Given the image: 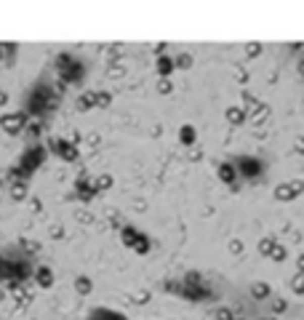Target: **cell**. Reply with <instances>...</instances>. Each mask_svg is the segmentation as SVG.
<instances>
[{
	"instance_id": "obj_1",
	"label": "cell",
	"mask_w": 304,
	"mask_h": 320,
	"mask_svg": "<svg viewBox=\"0 0 304 320\" xmlns=\"http://www.w3.org/2000/svg\"><path fill=\"white\" fill-rule=\"evenodd\" d=\"M48 99H51V91L45 86L32 88L30 99H27V112H32V115H43V112H48Z\"/></svg>"
},
{
	"instance_id": "obj_2",
	"label": "cell",
	"mask_w": 304,
	"mask_h": 320,
	"mask_svg": "<svg viewBox=\"0 0 304 320\" xmlns=\"http://www.w3.org/2000/svg\"><path fill=\"white\" fill-rule=\"evenodd\" d=\"M27 128V112H3L0 115V131H6V134H22Z\"/></svg>"
},
{
	"instance_id": "obj_3",
	"label": "cell",
	"mask_w": 304,
	"mask_h": 320,
	"mask_svg": "<svg viewBox=\"0 0 304 320\" xmlns=\"http://www.w3.org/2000/svg\"><path fill=\"white\" fill-rule=\"evenodd\" d=\"M48 147L54 149L56 155H59L62 160H67V163H75V160L80 157V147H75L70 139H59V136H54L51 142H48Z\"/></svg>"
},
{
	"instance_id": "obj_4",
	"label": "cell",
	"mask_w": 304,
	"mask_h": 320,
	"mask_svg": "<svg viewBox=\"0 0 304 320\" xmlns=\"http://www.w3.org/2000/svg\"><path fill=\"white\" fill-rule=\"evenodd\" d=\"M43 160H45V147L43 144H32V147L24 149V155H22V160H19V166H24L27 171H37V168L43 166Z\"/></svg>"
},
{
	"instance_id": "obj_5",
	"label": "cell",
	"mask_w": 304,
	"mask_h": 320,
	"mask_svg": "<svg viewBox=\"0 0 304 320\" xmlns=\"http://www.w3.org/2000/svg\"><path fill=\"white\" fill-rule=\"evenodd\" d=\"M235 166H237V171H240V176L245 179H256L262 174V160H256V157H248V155H243V157H237L235 160Z\"/></svg>"
},
{
	"instance_id": "obj_6",
	"label": "cell",
	"mask_w": 304,
	"mask_h": 320,
	"mask_svg": "<svg viewBox=\"0 0 304 320\" xmlns=\"http://www.w3.org/2000/svg\"><path fill=\"white\" fill-rule=\"evenodd\" d=\"M184 299H189V302H211L214 291L208 286H184Z\"/></svg>"
},
{
	"instance_id": "obj_7",
	"label": "cell",
	"mask_w": 304,
	"mask_h": 320,
	"mask_svg": "<svg viewBox=\"0 0 304 320\" xmlns=\"http://www.w3.org/2000/svg\"><path fill=\"white\" fill-rule=\"evenodd\" d=\"M216 174H219V179H222L224 184H230V187H235L237 176H240V171H237V166H235V163H230V160H224V163H219V166H216Z\"/></svg>"
},
{
	"instance_id": "obj_8",
	"label": "cell",
	"mask_w": 304,
	"mask_h": 320,
	"mask_svg": "<svg viewBox=\"0 0 304 320\" xmlns=\"http://www.w3.org/2000/svg\"><path fill=\"white\" fill-rule=\"evenodd\" d=\"M8 294H11V299H16V302H22V307L32 302V294L19 283V280H8Z\"/></svg>"
},
{
	"instance_id": "obj_9",
	"label": "cell",
	"mask_w": 304,
	"mask_h": 320,
	"mask_svg": "<svg viewBox=\"0 0 304 320\" xmlns=\"http://www.w3.org/2000/svg\"><path fill=\"white\" fill-rule=\"evenodd\" d=\"M75 192H78V197L83 203H88L99 195L96 190H93V182H85V179H78V182H75Z\"/></svg>"
},
{
	"instance_id": "obj_10",
	"label": "cell",
	"mask_w": 304,
	"mask_h": 320,
	"mask_svg": "<svg viewBox=\"0 0 304 320\" xmlns=\"http://www.w3.org/2000/svg\"><path fill=\"white\" fill-rule=\"evenodd\" d=\"M83 75H85V67H83L80 62H75L70 70L59 72V78H62V83H80V80H83Z\"/></svg>"
},
{
	"instance_id": "obj_11",
	"label": "cell",
	"mask_w": 304,
	"mask_h": 320,
	"mask_svg": "<svg viewBox=\"0 0 304 320\" xmlns=\"http://www.w3.org/2000/svg\"><path fill=\"white\" fill-rule=\"evenodd\" d=\"M301 192V182H291V184H280L278 190H275V197L278 200H291V197H296Z\"/></svg>"
},
{
	"instance_id": "obj_12",
	"label": "cell",
	"mask_w": 304,
	"mask_h": 320,
	"mask_svg": "<svg viewBox=\"0 0 304 320\" xmlns=\"http://www.w3.org/2000/svg\"><path fill=\"white\" fill-rule=\"evenodd\" d=\"M224 118H227V123H230V126H243L245 118H248V112H245V107H227Z\"/></svg>"
},
{
	"instance_id": "obj_13",
	"label": "cell",
	"mask_w": 304,
	"mask_h": 320,
	"mask_svg": "<svg viewBox=\"0 0 304 320\" xmlns=\"http://www.w3.org/2000/svg\"><path fill=\"white\" fill-rule=\"evenodd\" d=\"M155 70H158V75L160 78H168L171 72L176 70V62H174V56H160V59H155Z\"/></svg>"
},
{
	"instance_id": "obj_14",
	"label": "cell",
	"mask_w": 304,
	"mask_h": 320,
	"mask_svg": "<svg viewBox=\"0 0 304 320\" xmlns=\"http://www.w3.org/2000/svg\"><path fill=\"white\" fill-rule=\"evenodd\" d=\"M32 280H35L40 288H51V286H54V270H51V267H37Z\"/></svg>"
},
{
	"instance_id": "obj_15",
	"label": "cell",
	"mask_w": 304,
	"mask_h": 320,
	"mask_svg": "<svg viewBox=\"0 0 304 320\" xmlns=\"http://www.w3.org/2000/svg\"><path fill=\"white\" fill-rule=\"evenodd\" d=\"M179 142H182L187 149H189V147H195V142H197V131H195V126L184 123L182 128H179Z\"/></svg>"
},
{
	"instance_id": "obj_16",
	"label": "cell",
	"mask_w": 304,
	"mask_h": 320,
	"mask_svg": "<svg viewBox=\"0 0 304 320\" xmlns=\"http://www.w3.org/2000/svg\"><path fill=\"white\" fill-rule=\"evenodd\" d=\"M75 104H78V110H80V112L93 110V107H96V91H83L80 96L75 99Z\"/></svg>"
},
{
	"instance_id": "obj_17",
	"label": "cell",
	"mask_w": 304,
	"mask_h": 320,
	"mask_svg": "<svg viewBox=\"0 0 304 320\" xmlns=\"http://www.w3.org/2000/svg\"><path fill=\"white\" fill-rule=\"evenodd\" d=\"M139 230L136 227H131V224H123L120 227V240H123V246H128V248H134V243L139 240Z\"/></svg>"
},
{
	"instance_id": "obj_18",
	"label": "cell",
	"mask_w": 304,
	"mask_h": 320,
	"mask_svg": "<svg viewBox=\"0 0 304 320\" xmlns=\"http://www.w3.org/2000/svg\"><path fill=\"white\" fill-rule=\"evenodd\" d=\"M112 184H115V179H112V174H107V171H102L96 179H93V190L96 192H110Z\"/></svg>"
},
{
	"instance_id": "obj_19",
	"label": "cell",
	"mask_w": 304,
	"mask_h": 320,
	"mask_svg": "<svg viewBox=\"0 0 304 320\" xmlns=\"http://www.w3.org/2000/svg\"><path fill=\"white\" fill-rule=\"evenodd\" d=\"M24 134H27V139H30V142H37V139H40V134H43V120L37 118V120H32V123H27Z\"/></svg>"
},
{
	"instance_id": "obj_20",
	"label": "cell",
	"mask_w": 304,
	"mask_h": 320,
	"mask_svg": "<svg viewBox=\"0 0 304 320\" xmlns=\"http://www.w3.org/2000/svg\"><path fill=\"white\" fill-rule=\"evenodd\" d=\"M75 291H78L80 296H88L91 291H93V283H91V278H85V275H78V278H75Z\"/></svg>"
},
{
	"instance_id": "obj_21",
	"label": "cell",
	"mask_w": 304,
	"mask_h": 320,
	"mask_svg": "<svg viewBox=\"0 0 304 320\" xmlns=\"http://www.w3.org/2000/svg\"><path fill=\"white\" fill-rule=\"evenodd\" d=\"M19 248H22L27 256H35V253H40V243L30 240V238H19Z\"/></svg>"
},
{
	"instance_id": "obj_22",
	"label": "cell",
	"mask_w": 304,
	"mask_h": 320,
	"mask_svg": "<svg viewBox=\"0 0 304 320\" xmlns=\"http://www.w3.org/2000/svg\"><path fill=\"white\" fill-rule=\"evenodd\" d=\"M8 192H11L14 200H27V182H11Z\"/></svg>"
},
{
	"instance_id": "obj_23",
	"label": "cell",
	"mask_w": 304,
	"mask_h": 320,
	"mask_svg": "<svg viewBox=\"0 0 304 320\" xmlns=\"http://www.w3.org/2000/svg\"><path fill=\"white\" fill-rule=\"evenodd\" d=\"M91 320H126L120 312H112V309H93Z\"/></svg>"
},
{
	"instance_id": "obj_24",
	"label": "cell",
	"mask_w": 304,
	"mask_h": 320,
	"mask_svg": "<svg viewBox=\"0 0 304 320\" xmlns=\"http://www.w3.org/2000/svg\"><path fill=\"white\" fill-rule=\"evenodd\" d=\"M251 296L254 299H270L272 296V288L267 283H254L251 286Z\"/></svg>"
},
{
	"instance_id": "obj_25",
	"label": "cell",
	"mask_w": 304,
	"mask_h": 320,
	"mask_svg": "<svg viewBox=\"0 0 304 320\" xmlns=\"http://www.w3.org/2000/svg\"><path fill=\"white\" fill-rule=\"evenodd\" d=\"M270 115V110H267V104H256L254 110H248V118H251V123H262L264 118Z\"/></svg>"
},
{
	"instance_id": "obj_26",
	"label": "cell",
	"mask_w": 304,
	"mask_h": 320,
	"mask_svg": "<svg viewBox=\"0 0 304 320\" xmlns=\"http://www.w3.org/2000/svg\"><path fill=\"white\" fill-rule=\"evenodd\" d=\"M75 62H78V59H75L72 54H59V56H56V70L64 72V70H70Z\"/></svg>"
},
{
	"instance_id": "obj_27",
	"label": "cell",
	"mask_w": 304,
	"mask_h": 320,
	"mask_svg": "<svg viewBox=\"0 0 304 320\" xmlns=\"http://www.w3.org/2000/svg\"><path fill=\"white\" fill-rule=\"evenodd\" d=\"M182 283H184V286H203V275H200L197 270H189V272H184Z\"/></svg>"
},
{
	"instance_id": "obj_28",
	"label": "cell",
	"mask_w": 304,
	"mask_h": 320,
	"mask_svg": "<svg viewBox=\"0 0 304 320\" xmlns=\"http://www.w3.org/2000/svg\"><path fill=\"white\" fill-rule=\"evenodd\" d=\"M275 246H278V240H275V238H262L259 240V253H262V256H272Z\"/></svg>"
},
{
	"instance_id": "obj_29",
	"label": "cell",
	"mask_w": 304,
	"mask_h": 320,
	"mask_svg": "<svg viewBox=\"0 0 304 320\" xmlns=\"http://www.w3.org/2000/svg\"><path fill=\"white\" fill-rule=\"evenodd\" d=\"M174 62H176V70H189V67H192V54L182 51L179 56H174Z\"/></svg>"
},
{
	"instance_id": "obj_30",
	"label": "cell",
	"mask_w": 304,
	"mask_h": 320,
	"mask_svg": "<svg viewBox=\"0 0 304 320\" xmlns=\"http://www.w3.org/2000/svg\"><path fill=\"white\" fill-rule=\"evenodd\" d=\"M166 294H176V296H184V283H176V280H166L163 283Z\"/></svg>"
},
{
	"instance_id": "obj_31",
	"label": "cell",
	"mask_w": 304,
	"mask_h": 320,
	"mask_svg": "<svg viewBox=\"0 0 304 320\" xmlns=\"http://www.w3.org/2000/svg\"><path fill=\"white\" fill-rule=\"evenodd\" d=\"M110 104H112V93L110 91H96V107L107 110Z\"/></svg>"
},
{
	"instance_id": "obj_32",
	"label": "cell",
	"mask_w": 304,
	"mask_h": 320,
	"mask_svg": "<svg viewBox=\"0 0 304 320\" xmlns=\"http://www.w3.org/2000/svg\"><path fill=\"white\" fill-rule=\"evenodd\" d=\"M134 251L141 253V256H144V253H149V238H147V235H139V240L134 243Z\"/></svg>"
},
{
	"instance_id": "obj_33",
	"label": "cell",
	"mask_w": 304,
	"mask_h": 320,
	"mask_svg": "<svg viewBox=\"0 0 304 320\" xmlns=\"http://www.w3.org/2000/svg\"><path fill=\"white\" fill-rule=\"evenodd\" d=\"M107 75H110V78H123V75H126V67H123L120 62H112L107 67Z\"/></svg>"
},
{
	"instance_id": "obj_34",
	"label": "cell",
	"mask_w": 304,
	"mask_h": 320,
	"mask_svg": "<svg viewBox=\"0 0 304 320\" xmlns=\"http://www.w3.org/2000/svg\"><path fill=\"white\" fill-rule=\"evenodd\" d=\"M171 91H174V83H171V78H160V80H158V93L168 96Z\"/></svg>"
},
{
	"instance_id": "obj_35",
	"label": "cell",
	"mask_w": 304,
	"mask_h": 320,
	"mask_svg": "<svg viewBox=\"0 0 304 320\" xmlns=\"http://www.w3.org/2000/svg\"><path fill=\"white\" fill-rule=\"evenodd\" d=\"M75 219H78L80 224H93V222H96V216H93L91 211H78V214H75Z\"/></svg>"
},
{
	"instance_id": "obj_36",
	"label": "cell",
	"mask_w": 304,
	"mask_h": 320,
	"mask_svg": "<svg viewBox=\"0 0 304 320\" xmlns=\"http://www.w3.org/2000/svg\"><path fill=\"white\" fill-rule=\"evenodd\" d=\"M227 248H230V253H235V256H240V253H243V240L232 238L230 243H227Z\"/></svg>"
},
{
	"instance_id": "obj_37",
	"label": "cell",
	"mask_w": 304,
	"mask_h": 320,
	"mask_svg": "<svg viewBox=\"0 0 304 320\" xmlns=\"http://www.w3.org/2000/svg\"><path fill=\"white\" fill-rule=\"evenodd\" d=\"M262 54V43H248L245 45V56H248V59H254V56H259Z\"/></svg>"
},
{
	"instance_id": "obj_38",
	"label": "cell",
	"mask_w": 304,
	"mask_h": 320,
	"mask_svg": "<svg viewBox=\"0 0 304 320\" xmlns=\"http://www.w3.org/2000/svg\"><path fill=\"white\" fill-rule=\"evenodd\" d=\"M187 160H189V163H197V160H203V152L197 147H189L187 149Z\"/></svg>"
},
{
	"instance_id": "obj_39",
	"label": "cell",
	"mask_w": 304,
	"mask_h": 320,
	"mask_svg": "<svg viewBox=\"0 0 304 320\" xmlns=\"http://www.w3.org/2000/svg\"><path fill=\"white\" fill-rule=\"evenodd\" d=\"M214 320H235V317H232V312L227 307H222V309H216V312H214Z\"/></svg>"
},
{
	"instance_id": "obj_40",
	"label": "cell",
	"mask_w": 304,
	"mask_h": 320,
	"mask_svg": "<svg viewBox=\"0 0 304 320\" xmlns=\"http://www.w3.org/2000/svg\"><path fill=\"white\" fill-rule=\"evenodd\" d=\"M3 48H6V62H11L16 56V43H3Z\"/></svg>"
},
{
	"instance_id": "obj_41",
	"label": "cell",
	"mask_w": 304,
	"mask_h": 320,
	"mask_svg": "<svg viewBox=\"0 0 304 320\" xmlns=\"http://www.w3.org/2000/svg\"><path fill=\"white\" fill-rule=\"evenodd\" d=\"M149 302V291H139V294H134V304H147Z\"/></svg>"
},
{
	"instance_id": "obj_42",
	"label": "cell",
	"mask_w": 304,
	"mask_h": 320,
	"mask_svg": "<svg viewBox=\"0 0 304 320\" xmlns=\"http://www.w3.org/2000/svg\"><path fill=\"white\" fill-rule=\"evenodd\" d=\"M293 291H296V294H304V272L293 278Z\"/></svg>"
},
{
	"instance_id": "obj_43",
	"label": "cell",
	"mask_w": 304,
	"mask_h": 320,
	"mask_svg": "<svg viewBox=\"0 0 304 320\" xmlns=\"http://www.w3.org/2000/svg\"><path fill=\"white\" fill-rule=\"evenodd\" d=\"M152 51H155V56L160 59V56H166V51H168V43H155V45H152Z\"/></svg>"
},
{
	"instance_id": "obj_44",
	"label": "cell",
	"mask_w": 304,
	"mask_h": 320,
	"mask_svg": "<svg viewBox=\"0 0 304 320\" xmlns=\"http://www.w3.org/2000/svg\"><path fill=\"white\" fill-rule=\"evenodd\" d=\"M232 72H235V78L240 80V83H245V80H248V75H245V70L240 67V64H235V70H232Z\"/></svg>"
},
{
	"instance_id": "obj_45",
	"label": "cell",
	"mask_w": 304,
	"mask_h": 320,
	"mask_svg": "<svg viewBox=\"0 0 304 320\" xmlns=\"http://www.w3.org/2000/svg\"><path fill=\"white\" fill-rule=\"evenodd\" d=\"M272 259H275V261H283V259H286V248H283V246H275Z\"/></svg>"
},
{
	"instance_id": "obj_46",
	"label": "cell",
	"mask_w": 304,
	"mask_h": 320,
	"mask_svg": "<svg viewBox=\"0 0 304 320\" xmlns=\"http://www.w3.org/2000/svg\"><path fill=\"white\" fill-rule=\"evenodd\" d=\"M272 309L275 312H283V309H286V302H283V299H272Z\"/></svg>"
},
{
	"instance_id": "obj_47",
	"label": "cell",
	"mask_w": 304,
	"mask_h": 320,
	"mask_svg": "<svg viewBox=\"0 0 304 320\" xmlns=\"http://www.w3.org/2000/svg\"><path fill=\"white\" fill-rule=\"evenodd\" d=\"M30 208H32L35 214H40V211H43V203L37 200V197H32V200H30Z\"/></svg>"
},
{
	"instance_id": "obj_48",
	"label": "cell",
	"mask_w": 304,
	"mask_h": 320,
	"mask_svg": "<svg viewBox=\"0 0 304 320\" xmlns=\"http://www.w3.org/2000/svg\"><path fill=\"white\" fill-rule=\"evenodd\" d=\"M51 238H54V240L64 238V227H51Z\"/></svg>"
},
{
	"instance_id": "obj_49",
	"label": "cell",
	"mask_w": 304,
	"mask_h": 320,
	"mask_svg": "<svg viewBox=\"0 0 304 320\" xmlns=\"http://www.w3.org/2000/svg\"><path fill=\"white\" fill-rule=\"evenodd\" d=\"M6 101H8V93L0 88V107H6Z\"/></svg>"
},
{
	"instance_id": "obj_50",
	"label": "cell",
	"mask_w": 304,
	"mask_h": 320,
	"mask_svg": "<svg viewBox=\"0 0 304 320\" xmlns=\"http://www.w3.org/2000/svg\"><path fill=\"white\" fill-rule=\"evenodd\" d=\"M6 62V48H3V43H0V64Z\"/></svg>"
},
{
	"instance_id": "obj_51",
	"label": "cell",
	"mask_w": 304,
	"mask_h": 320,
	"mask_svg": "<svg viewBox=\"0 0 304 320\" xmlns=\"http://www.w3.org/2000/svg\"><path fill=\"white\" fill-rule=\"evenodd\" d=\"M296 149H299V152H304V139H296Z\"/></svg>"
},
{
	"instance_id": "obj_52",
	"label": "cell",
	"mask_w": 304,
	"mask_h": 320,
	"mask_svg": "<svg viewBox=\"0 0 304 320\" xmlns=\"http://www.w3.org/2000/svg\"><path fill=\"white\" fill-rule=\"evenodd\" d=\"M299 72L304 75V59H301V64H299Z\"/></svg>"
},
{
	"instance_id": "obj_53",
	"label": "cell",
	"mask_w": 304,
	"mask_h": 320,
	"mask_svg": "<svg viewBox=\"0 0 304 320\" xmlns=\"http://www.w3.org/2000/svg\"><path fill=\"white\" fill-rule=\"evenodd\" d=\"M3 299H6V294H3V291H0V302H3Z\"/></svg>"
},
{
	"instance_id": "obj_54",
	"label": "cell",
	"mask_w": 304,
	"mask_h": 320,
	"mask_svg": "<svg viewBox=\"0 0 304 320\" xmlns=\"http://www.w3.org/2000/svg\"><path fill=\"white\" fill-rule=\"evenodd\" d=\"M0 261H3V256H0Z\"/></svg>"
}]
</instances>
